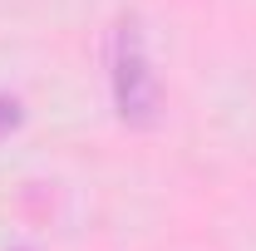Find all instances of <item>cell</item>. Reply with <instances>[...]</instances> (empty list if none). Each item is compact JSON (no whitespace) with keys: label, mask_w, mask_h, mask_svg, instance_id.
Instances as JSON below:
<instances>
[{"label":"cell","mask_w":256,"mask_h":251,"mask_svg":"<svg viewBox=\"0 0 256 251\" xmlns=\"http://www.w3.org/2000/svg\"><path fill=\"white\" fill-rule=\"evenodd\" d=\"M114 104L128 124H153L158 114V79L148 69V50H143V30L138 20H124L114 30Z\"/></svg>","instance_id":"1"},{"label":"cell","mask_w":256,"mask_h":251,"mask_svg":"<svg viewBox=\"0 0 256 251\" xmlns=\"http://www.w3.org/2000/svg\"><path fill=\"white\" fill-rule=\"evenodd\" d=\"M10 118H15V104H5V98H0V124H10Z\"/></svg>","instance_id":"2"}]
</instances>
